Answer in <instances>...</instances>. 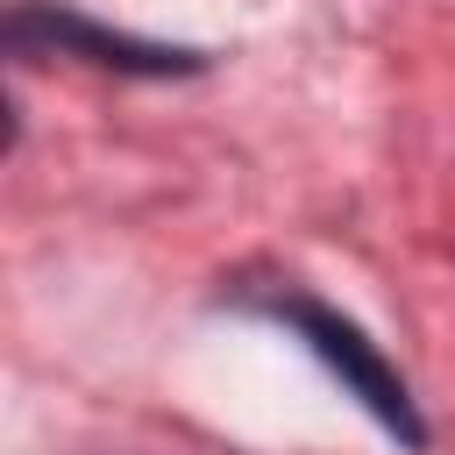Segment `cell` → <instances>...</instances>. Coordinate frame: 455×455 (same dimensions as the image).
<instances>
[{
	"label": "cell",
	"mask_w": 455,
	"mask_h": 455,
	"mask_svg": "<svg viewBox=\"0 0 455 455\" xmlns=\"http://www.w3.org/2000/svg\"><path fill=\"white\" fill-rule=\"evenodd\" d=\"M235 306L256 313V320H270V327H284V334H291V341L341 384V398H355L363 419L384 427L405 455H427V448H434V427H427V412H419L405 370L384 355V341H370L363 320H348L341 306H327L320 291H306V284H291V277L235 284Z\"/></svg>",
	"instance_id": "obj_1"
},
{
	"label": "cell",
	"mask_w": 455,
	"mask_h": 455,
	"mask_svg": "<svg viewBox=\"0 0 455 455\" xmlns=\"http://www.w3.org/2000/svg\"><path fill=\"white\" fill-rule=\"evenodd\" d=\"M7 50L14 57H71V64H92L114 78H199L206 71V50H192V43L107 28V21L57 7V0H14L7 7Z\"/></svg>",
	"instance_id": "obj_2"
}]
</instances>
